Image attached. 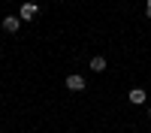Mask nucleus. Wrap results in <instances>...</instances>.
Returning a JSON list of instances; mask_svg holds the SVG:
<instances>
[{
    "label": "nucleus",
    "mask_w": 151,
    "mask_h": 133,
    "mask_svg": "<svg viewBox=\"0 0 151 133\" xmlns=\"http://www.w3.org/2000/svg\"><path fill=\"white\" fill-rule=\"evenodd\" d=\"M145 15L151 18V0H148V3H145Z\"/></svg>",
    "instance_id": "6"
},
{
    "label": "nucleus",
    "mask_w": 151,
    "mask_h": 133,
    "mask_svg": "<svg viewBox=\"0 0 151 133\" xmlns=\"http://www.w3.org/2000/svg\"><path fill=\"white\" fill-rule=\"evenodd\" d=\"M36 15H40V6H36L33 0H27V3H21V9H18V18H21V21H33Z\"/></svg>",
    "instance_id": "1"
},
{
    "label": "nucleus",
    "mask_w": 151,
    "mask_h": 133,
    "mask_svg": "<svg viewBox=\"0 0 151 133\" xmlns=\"http://www.w3.org/2000/svg\"><path fill=\"white\" fill-rule=\"evenodd\" d=\"M145 97H148V94H145V88H130L127 100H130L133 106H142V103H145Z\"/></svg>",
    "instance_id": "4"
},
{
    "label": "nucleus",
    "mask_w": 151,
    "mask_h": 133,
    "mask_svg": "<svg viewBox=\"0 0 151 133\" xmlns=\"http://www.w3.org/2000/svg\"><path fill=\"white\" fill-rule=\"evenodd\" d=\"M148 118H151V106H148Z\"/></svg>",
    "instance_id": "7"
},
{
    "label": "nucleus",
    "mask_w": 151,
    "mask_h": 133,
    "mask_svg": "<svg viewBox=\"0 0 151 133\" xmlns=\"http://www.w3.org/2000/svg\"><path fill=\"white\" fill-rule=\"evenodd\" d=\"M64 85H67L70 91H85V85H88V82H85V76H79V73H70V76L64 79Z\"/></svg>",
    "instance_id": "2"
},
{
    "label": "nucleus",
    "mask_w": 151,
    "mask_h": 133,
    "mask_svg": "<svg viewBox=\"0 0 151 133\" xmlns=\"http://www.w3.org/2000/svg\"><path fill=\"white\" fill-rule=\"evenodd\" d=\"M18 27H21V18L18 15H6L3 18V30L6 33H18Z\"/></svg>",
    "instance_id": "3"
},
{
    "label": "nucleus",
    "mask_w": 151,
    "mask_h": 133,
    "mask_svg": "<svg viewBox=\"0 0 151 133\" xmlns=\"http://www.w3.org/2000/svg\"><path fill=\"white\" fill-rule=\"evenodd\" d=\"M106 67H109V60H106L103 55H94V58H91V70H94V73H103Z\"/></svg>",
    "instance_id": "5"
}]
</instances>
